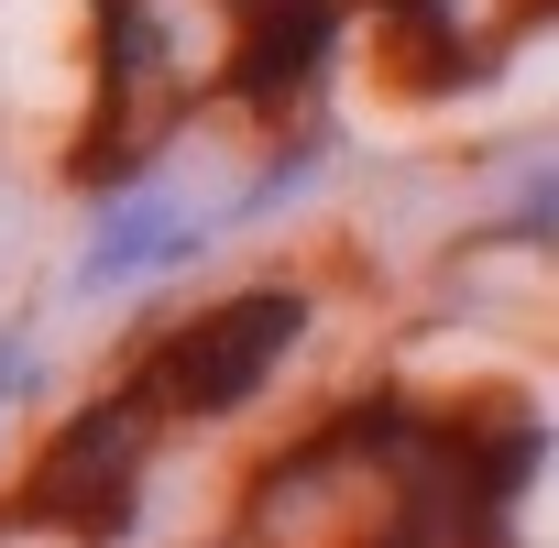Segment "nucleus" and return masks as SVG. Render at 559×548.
Instances as JSON below:
<instances>
[{
    "label": "nucleus",
    "instance_id": "obj_1",
    "mask_svg": "<svg viewBox=\"0 0 559 548\" xmlns=\"http://www.w3.org/2000/svg\"><path fill=\"white\" fill-rule=\"evenodd\" d=\"M297 330H308V297L297 286H263V297H230L219 319H187L165 352H154V373H143V406H187V417H209V406H241L274 362L297 352Z\"/></svg>",
    "mask_w": 559,
    "mask_h": 548
}]
</instances>
